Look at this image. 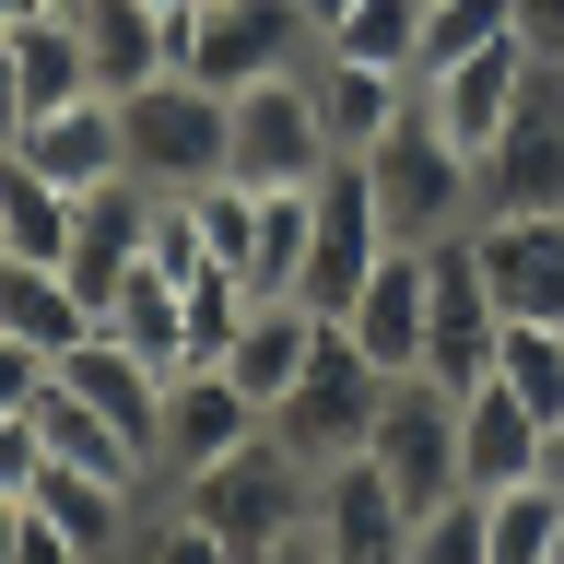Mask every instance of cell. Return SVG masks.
I'll return each instance as SVG.
<instances>
[{
    "label": "cell",
    "mask_w": 564,
    "mask_h": 564,
    "mask_svg": "<svg viewBox=\"0 0 564 564\" xmlns=\"http://www.w3.org/2000/svg\"><path fill=\"white\" fill-rule=\"evenodd\" d=\"M118 130H130V176L141 188H200V176H224L236 95H212L200 70H153V83L118 95Z\"/></svg>",
    "instance_id": "3"
},
{
    "label": "cell",
    "mask_w": 564,
    "mask_h": 564,
    "mask_svg": "<svg viewBox=\"0 0 564 564\" xmlns=\"http://www.w3.org/2000/svg\"><path fill=\"white\" fill-rule=\"evenodd\" d=\"M317 47H341V59H377V70H400V83H412V59H423V0H352L341 24L317 35Z\"/></svg>",
    "instance_id": "28"
},
{
    "label": "cell",
    "mask_w": 564,
    "mask_h": 564,
    "mask_svg": "<svg viewBox=\"0 0 564 564\" xmlns=\"http://www.w3.org/2000/svg\"><path fill=\"white\" fill-rule=\"evenodd\" d=\"M153 259V188L141 176H106V188H83V212H70V247H59V271H70V294L106 317V294Z\"/></svg>",
    "instance_id": "14"
},
{
    "label": "cell",
    "mask_w": 564,
    "mask_h": 564,
    "mask_svg": "<svg viewBox=\"0 0 564 564\" xmlns=\"http://www.w3.org/2000/svg\"><path fill=\"white\" fill-rule=\"evenodd\" d=\"M24 12H35V0H0V24H24Z\"/></svg>",
    "instance_id": "36"
},
{
    "label": "cell",
    "mask_w": 564,
    "mask_h": 564,
    "mask_svg": "<svg viewBox=\"0 0 564 564\" xmlns=\"http://www.w3.org/2000/svg\"><path fill=\"white\" fill-rule=\"evenodd\" d=\"M306 188H317V176H294V188H259V236H247V294H294V271H306Z\"/></svg>",
    "instance_id": "27"
},
{
    "label": "cell",
    "mask_w": 564,
    "mask_h": 564,
    "mask_svg": "<svg viewBox=\"0 0 564 564\" xmlns=\"http://www.w3.org/2000/svg\"><path fill=\"white\" fill-rule=\"evenodd\" d=\"M259 423H271V412H259L224 365H176V377H165V435H153V458H165V482H188V470H212V458H236Z\"/></svg>",
    "instance_id": "16"
},
{
    "label": "cell",
    "mask_w": 564,
    "mask_h": 564,
    "mask_svg": "<svg viewBox=\"0 0 564 564\" xmlns=\"http://www.w3.org/2000/svg\"><path fill=\"white\" fill-rule=\"evenodd\" d=\"M24 130V83H12V24H0V141Z\"/></svg>",
    "instance_id": "33"
},
{
    "label": "cell",
    "mask_w": 564,
    "mask_h": 564,
    "mask_svg": "<svg viewBox=\"0 0 564 564\" xmlns=\"http://www.w3.org/2000/svg\"><path fill=\"white\" fill-rule=\"evenodd\" d=\"M412 564H482V482H447L412 506Z\"/></svg>",
    "instance_id": "30"
},
{
    "label": "cell",
    "mask_w": 564,
    "mask_h": 564,
    "mask_svg": "<svg viewBox=\"0 0 564 564\" xmlns=\"http://www.w3.org/2000/svg\"><path fill=\"white\" fill-rule=\"evenodd\" d=\"M317 165H341V153H329V130H317L306 83H294V70H282V83H247L236 95V141H224V176L294 188V176H317Z\"/></svg>",
    "instance_id": "12"
},
{
    "label": "cell",
    "mask_w": 564,
    "mask_h": 564,
    "mask_svg": "<svg viewBox=\"0 0 564 564\" xmlns=\"http://www.w3.org/2000/svg\"><path fill=\"white\" fill-rule=\"evenodd\" d=\"M494 35H518V0H423V59H412V83H423V70H447V59H470V47H494Z\"/></svg>",
    "instance_id": "29"
},
{
    "label": "cell",
    "mask_w": 564,
    "mask_h": 564,
    "mask_svg": "<svg viewBox=\"0 0 564 564\" xmlns=\"http://www.w3.org/2000/svg\"><path fill=\"white\" fill-rule=\"evenodd\" d=\"M518 470H541V412H529L506 377L458 388V482H518Z\"/></svg>",
    "instance_id": "22"
},
{
    "label": "cell",
    "mask_w": 564,
    "mask_h": 564,
    "mask_svg": "<svg viewBox=\"0 0 564 564\" xmlns=\"http://www.w3.org/2000/svg\"><path fill=\"white\" fill-rule=\"evenodd\" d=\"M0 153L47 165L59 188H106V176H130V130H118V95H106V83H95V95H70V106H35Z\"/></svg>",
    "instance_id": "18"
},
{
    "label": "cell",
    "mask_w": 564,
    "mask_h": 564,
    "mask_svg": "<svg viewBox=\"0 0 564 564\" xmlns=\"http://www.w3.org/2000/svg\"><path fill=\"white\" fill-rule=\"evenodd\" d=\"M294 12H306V35H329V24L352 12V0H294Z\"/></svg>",
    "instance_id": "34"
},
{
    "label": "cell",
    "mask_w": 564,
    "mask_h": 564,
    "mask_svg": "<svg viewBox=\"0 0 564 564\" xmlns=\"http://www.w3.org/2000/svg\"><path fill=\"white\" fill-rule=\"evenodd\" d=\"M470 259H482V294L506 317H553L564 329V212H482V224H458Z\"/></svg>",
    "instance_id": "13"
},
{
    "label": "cell",
    "mask_w": 564,
    "mask_h": 564,
    "mask_svg": "<svg viewBox=\"0 0 564 564\" xmlns=\"http://www.w3.org/2000/svg\"><path fill=\"white\" fill-rule=\"evenodd\" d=\"M518 35L541 47V59H564V0H518Z\"/></svg>",
    "instance_id": "32"
},
{
    "label": "cell",
    "mask_w": 564,
    "mask_h": 564,
    "mask_svg": "<svg viewBox=\"0 0 564 564\" xmlns=\"http://www.w3.org/2000/svg\"><path fill=\"white\" fill-rule=\"evenodd\" d=\"M306 553H317V564H412V506H400V482H388L365 447L317 470Z\"/></svg>",
    "instance_id": "8"
},
{
    "label": "cell",
    "mask_w": 564,
    "mask_h": 564,
    "mask_svg": "<svg viewBox=\"0 0 564 564\" xmlns=\"http://www.w3.org/2000/svg\"><path fill=\"white\" fill-rule=\"evenodd\" d=\"M317 35L294 0H188V35H176V70H200L212 95H247V83H282L306 70Z\"/></svg>",
    "instance_id": "5"
},
{
    "label": "cell",
    "mask_w": 564,
    "mask_h": 564,
    "mask_svg": "<svg viewBox=\"0 0 564 564\" xmlns=\"http://www.w3.org/2000/svg\"><path fill=\"white\" fill-rule=\"evenodd\" d=\"M494 341H506V306L482 294L470 236H435V329H423V377L482 388V377H494Z\"/></svg>",
    "instance_id": "15"
},
{
    "label": "cell",
    "mask_w": 564,
    "mask_h": 564,
    "mask_svg": "<svg viewBox=\"0 0 564 564\" xmlns=\"http://www.w3.org/2000/svg\"><path fill=\"white\" fill-rule=\"evenodd\" d=\"M553 564H564V553H553Z\"/></svg>",
    "instance_id": "37"
},
{
    "label": "cell",
    "mask_w": 564,
    "mask_h": 564,
    "mask_svg": "<svg viewBox=\"0 0 564 564\" xmlns=\"http://www.w3.org/2000/svg\"><path fill=\"white\" fill-rule=\"evenodd\" d=\"M564 553V482L553 470H518V482L482 494V564H553Z\"/></svg>",
    "instance_id": "23"
},
{
    "label": "cell",
    "mask_w": 564,
    "mask_h": 564,
    "mask_svg": "<svg viewBox=\"0 0 564 564\" xmlns=\"http://www.w3.org/2000/svg\"><path fill=\"white\" fill-rule=\"evenodd\" d=\"M70 212H83V188H59V176L24 165V153H0V247L59 259V247H70Z\"/></svg>",
    "instance_id": "26"
},
{
    "label": "cell",
    "mask_w": 564,
    "mask_h": 564,
    "mask_svg": "<svg viewBox=\"0 0 564 564\" xmlns=\"http://www.w3.org/2000/svg\"><path fill=\"white\" fill-rule=\"evenodd\" d=\"M188 518L212 529V553L224 564H271V553H306V518H317V470L294 447H282L271 423L247 435L236 458H212V470H188V482H165Z\"/></svg>",
    "instance_id": "1"
},
{
    "label": "cell",
    "mask_w": 564,
    "mask_h": 564,
    "mask_svg": "<svg viewBox=\"0 0 564 564\" xmlns=\"http://www.w3.org/2000/svg\"><path fill=\"white\" fill-rule=\"evenodd\" d=\"M541 470H553V482H564V412L541 423Z\"/></svg>",
    "instance_id": "35"
},
{
    "label": "cell",
    "mask_w": 564,
    "mask_h": 564,
    "mask_svg": "<svg viewBox=\"0 0 564 564\" xmlns=\"http://www.w3.org/2000/svg\"><path fill=\"white\" fill-rule=\"evenodd\" d=\"M365 458L400 482V506H435L458 482V388L447 377H388V412L365 435Z\"/></svg>",
    "instance_id": "10"
},
{
    "label": "cell",
    "mask_w": 564,
    "mask_h": 564,
    "mask_svg": "<svg viewBox=\"0 0 564 564\" xmlns=\"http://www.w3.org/2000/svg\"><path fill=\"white\" fill-rule=\"evenodd\" d=\"M541 70H553V59H541V47H529V35H494V47H470V59H447V70H423L412 95L435 106V118H447V130L470 141V153H482V141L506 130V118H518V95H529V83H541Z\"/></svg>",
    "instance_id": "17"
},
{
    "label": "cell",
    "mask_w": 564,
    "mask_h": 564,
    "mask_svg": "<svg viewBox=\"0 0 564 564\" xmlns=\"http://www.w3.org/2000/svg\"><path fill=\"white\" fill-rule=\"evenodd\" d=\"M388 259V212H377V176L352 165H317V188H306V271H294V294H306L317 317H341L352 294H365V271Z\"/></svg>",
    "instance_id": "6"
},
{
    "label": "cell",
    "mask_w": 564,
    "mask_h": 564,
    "mask_svg": "<svg viewBox=\"0 0 564 564\" xmlns=\"http://www.w3.org/2000/svg\"><path fill=\"white\" fill-rule=\"evenodd\" d=\"M47 377L83 388L106 423H130L141 447L165 435V365H153V352H130L118 329H83V341H59V352H47ZM153 470H165V458H153Z\"/></svg>",
    "instance_id": "19"
},
{
    "label": "cell",
    "mask_w": 564,
    "mask_h": 564,
    "mask_svg": "<svg viewBox=\"0 0 564 564\" xmlns=\"http://www.w3.org/2000/svg\"><path fill=\"white\" fill-rule=\"evenodd\" d=\"M35 388H47V352L24 329H0V412H35Z\"/></svg>",
    "instance_id": "31"
},
{
    "label": "cell",
    "mask_w": 564,
    "mask_h": 564,
    "mask_svg": "<svg viewBox=\"0 0 564 564\" xmlns=\"http://www.w3.org/2000/svg\"><path fill=\"white\" fill-rule=\"evenodd\" d=\"M352 165L377 176V212H388V236H400V247H435V236H458V224L482 212L470 141H458L423 95L400 106V118H388V141H377V153H352Z\"/></svg>",
    "instance_id": "2"
},
{
    "label": "cell",
    "mask_w": 564,
    "mask_h": 564,
    "mask_svg": "<svg viewBox=\"0 0 564 564\" xmlns=\"http://www.w3.org/2000/svg\"><path fill=\"white\" fill-rule=\"evenodd\" d=\"M294 83H306V106H317V130H329V153H377V141H388V118L412 106V83H400V70L341 59V47H317Z\"/></svg>",
    "instance_id": "20"
},
{
    "label": "cell",
    "mask_w": 564,
    "mask_h": 564,
    "mask_svg": "<svg viewBox=\"0 0 564 564\" xmlns=\"http://www.w3.org/2000/svg\"><path fill=\"white\" fill-rule=\"evenodd\" d=\"M0 329H24L35 352H59V341H83V329H95V306L70 294L59 259H24V247H0Z\"/></svg>",
    "instance_id": "24"
},
{
    "label": "cell",
    "mask_w": 564,
    "mask_h": 564,
    "mask_svg": "<svg viewBox=\"0 0 564 564\" xmlns=\"http://www.w3.org/2000/svg\"><path fill=\"white\" fill-rule=\"evenodd\" d=\"M317 329H329V317H317L306 294H247V317H236V341H224V377H236L247 400H259V412H271L282 388L306 377V352H317Z\"/></svg>",
    "instance_id": "21"
},
{
    "label": "cell",
    "mask_w": 564,
    "mask_h": 564,
    "mask_svg": "<svg viewBox=\"0 0 564 564\" xmlns=\"http://www.w3.org/2000/svg\"><path fill=\"white\" fill-rule=\"evenodd\" d=\"M153 506H165V494L47 458V470H35V564H59V553H141V518H153Z\"/></svg>",
    "instance_id": "9"
},
{
    "label": "cell",
    "mask_w": 564,
    "mask_h": 564,
    "mask_svg": "<svg viewBox=\"0 0 564 564\" xmlns=\"http://www.w3.org/2000/svg\"><path fill=\"white\" fill-rule=\"evenodd\" d=\"M470 176H482V212H564V59L541 70L518 95V118L470 153ZM470 212V224H482Z\"/></svg>",
    "instance_id": "7"
},
{
    "label": "cell",
    "mask_w": 564,
    "mask_h": 564,
    "mask_svg": "<svg viewBox=\"0 0 564 564\" xmlns=\"http://www.w3.org/2000/svg\"><path fill=\"white\" fill-rule=\"evenodd\" d=\"M12 83H24V118H35V106L95 95V47H83V12H24V24H12Z\"/></svg>",
    "instance_id": "25"
},
{
    "label": "cell",
    "mask_w": 564,
    "mask_h": 564,
    "mask_svg": "<svg viewBox=\"0 0 564 564\" xmlns=\"http://www.w3.org/2000/svg\"><path fill=\"white\" fill-rule=\"evenodd\" d=\"M352 352L377 365V377H423V329H435V247H400L388 236V259L365 271V294L341 306Z\"/></svg>",
    "instance_id": "11"
},
{
    "label": "cell",
    "mask_w": 564,
    "mask_h": 564,
    "mask_svg": "<svg viewBox=\"0 0 564 564\" xmlns=\"http://www.w3.org/2000/svg\"><path fill=\"white\" fill-rule=\"evenodd\" d=\"M377 412H388V377L352 352L341 317H329V329H317V352H306V377L271 400V435L306 458V470H329V458H352L365 435H377Z\"/></svg>",
    "instance_id": "4"
}]
</instances>
